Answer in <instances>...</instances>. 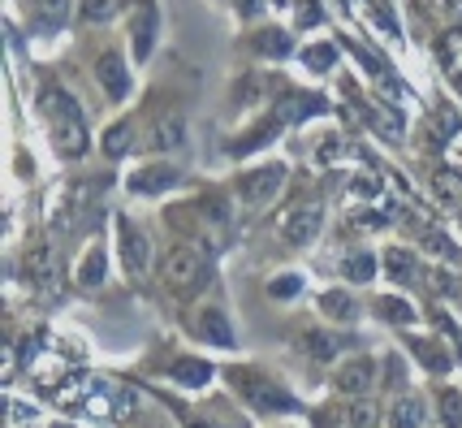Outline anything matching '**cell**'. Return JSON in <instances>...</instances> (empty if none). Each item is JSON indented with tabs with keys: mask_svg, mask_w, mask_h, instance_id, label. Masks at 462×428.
<instances>
[{
	"mask_svg": "<svg viewBox=\"0 0 462 428\" xmlns=\"http://www.w3.org/2000/svg\"><path fill=\"white\" fill-rule=\"evenodd\" d=\"M195 333H203L217 347H234V329L225 325V312H217V307H208L199 321H195Z\"/></svg>",
	"mask_w": 462,
	"mask_h": 428,
	"instance_id": "cell-11",
	"label": "cell"
},
{
	"mask_svg": "<svg viewBox=\"0 0 462 428\" xmlns=\"http://www.w3.org/2000/svg\"><path fill=\"white\" fill-rule=\"evenodd\" d=\"M423 398H415V394H406V398H398L393 403V411H389V428H423Z\"/></svg>",
	"mask_w": 462,
	"mask_h": 428,
	"instance_id": "cell-12",
	"label": "cell"
},
{
	"mask_svg": "<svg viewBox=\"0 0 462 428\" xmlns=\"http://www.w3.org/2000/svg\"><path fill=\"white\" fill-rule=\"evenodd\" d=\"M299 277H277V282H273V294H277V299H290V294H299Z\"/></svg>",
	"mask_w": 462,
	"mask_h": 428,
	"instance_id": "cell-28",
	"label": "cell"
},
{
	"mask_svg": "<svg viewBox=\"0 0 462 428\" xmlns=\"http://www.w3.org/2000/svg\"><path fill=\"white\" fill-rule=\"evenodd\" d=\"M208 277H212V260H208V251H203V247L181 243V247H173V251L164 256V285H169L173 294L199 290Z\"/></svg>",
	"mask_w": 462,
	"mask_h": 428,
	"instance_id": "cell-2",
	"label": "cell"
},
{
	"mask_svg": "<svg viewBox=\"0 0 462 428\" xmlns=\"http://www.w3.org/2000/svg\"><path fill=\"white\" fill-rule=\"evenodd\" d=\"M104 277V251L100 247H91L87 251V260H82V268H79V282L82 285H96Z\"/></svg>",
	"mask_w": 462,
	"mask_h": 428,
	"instance_id": "cell-20",
	"label": "cell"
},
{
	"mask_svg": "<svg viewBox=\"0 0 462 428\" xmlns=\"http://www.w3.org/2000/svg\"><path fill=\"white\" fill-rule=\"evenodd\" d=\"M441 424L462 428V394L458 389H441Z\"/></svg>",
	"mask_w": 462,
	"mask_h": 428,
	"instance_id": "cell-19",
	"label": "cell"
},
{
	"mask_svg": "<svg viewBox=\"0 0 462 428\" xmlns=\"http://www.w3.org/2000/svg\"><path fill=\"white\" fill-rule=\"evenodd\" d=\"M96 79L104 82V91H108L113 100H125V91H130V74H125L121 52H104L100 61H96Z\"/></svg>",
	"mask_w": 462,
	"mask_h": 428,
	"instance_id": "cell-7",
	"label": "cell"
},
{
	"mask_svg": "<svg viewBox=\"0 0 462 428\" xmlns=\"http://www.w3.org/2000/svg\"><path fill=\"white\" fill-rule=\"evenodd\" d=\"M173 182H178V169L152 164V169H139V173L130 178V191H139V195H161V191H169Z\"/></svg>",
	"mask_w": 462,
	"mask_h": 428,
	"instance_id": "cell-9",
	"label": "cell"
},
{
	"mask_svg": "<svg viewBox=\"0 0 462 428\" xmlns=\"http://www.w3.org/2000/svg\"><path fill=\"white\" fill-rule=\"evenodd\" d=\"M282 178H285V169L282 164H263V169H255V173H246L238 182V200L246 208H263L277 191H282Z\"/></svg>",
	"mask_w": 462,
	"mask_h": 428,
	"instance_id": "cell-4",
	"label": "cell"
},
{
	"mask_svg": "<svg viewBox=\"0 0 462 428\" xmlns=\"http://www.w3.org/2000/svg\"><path fill=\"white\" fill-rule=\"evenodd\" d=\"M320 307L328 312V316H342V321H350V316H355V303H350V294H337V290H333V294H324Z\"/></svg>",
	"mask_w": 462,
	"mask_h": 428,
	"instance_id": "cell-21",
	"label": "cell"
},
{
	"mask_svg": "<svg viewBox=\"0 0 462 428\" xmlns=\"http://www.w3.org/2000/svg\"><path fill=\"white\" fill-rule=\"evenodd\" d=\"M260 48H263V52H273V57H285V52H290V43H285L282 31H273V35H260Z\"/></svg>",
	"mask_w": 462,
	"mask_h": 428,
	"instance_id": "cell-27",
	"label": "cell"
},
{
	"mask_svg": "<svg viewBox=\"0 0 462 428\" xmlns=\"http://www.w3.org/2000/svg\"><path fill=\"white\" fill-rule=\"evenodd\" d=\"M199 428H221V424H199Z\"/></svg>",
	"mask_w": 462,
	"mask_h": 428,
	"instance_id": "cell-30",
	"label": "cell"
},
{
	"mask_svg": "<svg viewBox=\"0 0 462 428\" xmlns=\"http://www.w3.org/2000/svg\"><path fill=\"white\" fill-rule=\"evenodd\" d=\"M277 229H282V238L285 243H311L316 234H320V208L316 204H294V208H285L282 217H277Z\"/></svg>",
	"mask_w": 462,
	"mask_h": 428,
	"instance_id": "cell-3",
	"label": "cell"
},
{
	"mask_svg": "<svg viewBox=\"0 0 462 428\" xmlns=\"http://www.w3.org/2000/svg\"><path fill=\"white\" fill-rule=\"evenodd\" d=\"M389 273H393V282H406L415 273V260L406 251H389Z\"/></svg>",
	"mask_w": 462,
	"mask_h": 428,
	"instance_id": "cell-25",
	"label": "cell"
},
{
	"mask_svg": "<svg viewBox=\"0 0 462 428\" xmlns=\"http://www.w3.org/2000/svg\"><path fill=\"white\" fill-rule=\"evenodd\" d=\"M342 420H346V428H376V424H381V415H376V407H372V403H350Z\"/></svg>",
	"mask_w": 462,
	"mask_h": 428,
	"instance_id": "cell-18",
	"label": "cell"
},
{
	"mask_svg": "<svg viewBox=\"0 0 462 428\" xmlns=\"http://www.w3.org/2000/svg\"><path fill=\"white\" fill-rule=\"evenodd\" d=\"M26 5H31V18L40 22L43 31L65 26V0H26Z\"/></svg>",
	"mask_w": 462,
	"mask_h": 428,
	"instance_id": "cell-14",
	"label": "cell"
},
{
	"mask_svg": "<svg viewBox=\"0 0 462 428\" xmlns=\"http://www.w3.org/2000/svg\"><path fill=\"white\" fill-rule=\"evenodd\" d=\"M242 14H255V0H242Z\"/></svg>",
	"mask_w": 462,
	"mask_h": 428,
	"instance_id": "cell-29",
	"label": "cell"
},
{
	"mask_svg": "<svg viewBox=\"0 0 462 428\" xmlns=\"http://www.w3.org/2000/svg\"><path fill=\"white\" fill-rule=\"evenodd\" d=\"M441 52H445V65H449V74L462 82V35H449V40L441 43Z\"/></svg>",
	"mask_w": 462,
	"mask_h": 428,
	"instance_id": "cell-22",
	"label": "cell"
},
{
	"mask_svg": "<svg viewBox=\"0 0 462 428\" xmlns=\"http://www.w3.org/2000/svg\"><path fill=\"white\" fill-rule=\"evenodd\" d=\"M242 394H246V398H251L260 411H294V398H290V394H282L273 381H255V377H251Z\"/></svg>",
	"mask_w": 462,
	"mask_h": 428,
	"instance_id": "cell-8",
	"label": "cell"
},
{
	"mask_svg": "<svg viewBox=\"0 0 462 428\" xmlns=\"http://www.w3.org/2000/svg\"><path fill=\"white\" fill-rule=\"evenodd\" d=\"M372 381H376V364L372 359H346L342 368H337V389L342 394H350V398H359V394H367L372 389Z\"/></svg>",
	"mask_w": 462,
	"mask_h": 428,
	"instance_id": "cell-6",
	"label": "cell"
},
{
	"mask_svg": "<svg viewBox=\"0 0 462 428\" xmlns=\"http://www.w3.org/2000/svg\"><path fill=\"white\" fill-rule=\"evenodd\" d=\"M376 316H384L389 325H411L415 321V312H411V303L406 299H376Z\"/></svg>",
	"mask_w": 462,
	"mask_h": 428,
	"instance_id": "cell-16",
	"label": "cell"
},
{
	"mask_svg": "<svg viewBox=\"0 0 462 428\" xmlns=\"http://www.w3.org/2000/svg\"><path fill=\"white\" fill-rule=\"evenodd\" d=\"M113 9H117V0H82V18L87 22L113 18Z\"/></svg>",
	"mask_w": 462,
	"mask_h": 428,
	"instance_id": "cell-23",
	"label": "cell"
},
{
	"mask_svg": "<svg viewBox=\"0 0 462 428\" xmlns=\"http://www.w3.org/2000/svg\"><path fill=\"white\" fill-rule=\"evenodd\" d=\"M117 243H121V265H125V273H130V277H143L147 265H152V247L143 238V229L130 221H117Z\"/></svg>",
	"mask_w": 462,
	"mask_h": 428,
	"instance_id": "cell-5",
	"label": "cell"
},
{
	"mask_svg": "<svg viewBox=\"0 0 462 428\" xmlns=\"http://www.w3.org/2000/svg\"><path fill=\"white\" fill-rule=\"evenodd\" d=\"M40 113L43 126H48V139H52V152L60 161H79L87 152V122H82L74 96L60 91V87H48L40 96Z\"/></svg>",
	"mask_w": 462,
	"mask_h": 428,
	"instance_id": "cell-1",
	"label": "cell"
},
{
	"mask_svg": "<svg viewBox=\"0 0 462 428\" xmlns=\"http://www.w3.org/2000/svg\"><path fill=\"white\" fill-rule=\"evenodd\" d=\"M125 143H130V126H113V130L104 135V152H108V156H121Z\"/></svg>",
	"mask_w": 462,
	"mask_h": 428,
	"instance_id": "cell-24",
	"label": "cell"
},
{
	"mask_svg": "<svg viewBox=\"0 0 462 428\" xmlns=\"http://www.w3.org/2000/svg\"><path fill=\"white\" fill-rule=\"evenodd\" d=\"M342 273L350 282H372L376 277V260H372V251H355L350 260H342Z\"/></svg>",
	"mask_w": 462,
	"mask_h": 428,
	"instance_id": "cell-15",
	"label": "cell"
},
{
	"mask_svg": "<svg viewBox=\"0 0 462 428\" xmlns=\"http://www.w3.org/2000/svg\"><path fill=\"white\" fill-rule=\"evenodd\" d=\"M169 381H178L186 389H199L212 381V364H203L199 355H186V359H178V364L169 368Z\"/></svg>",
	"mask_w": 462,
	"mask_h": 428,
	"instance_id": "cell-10",
	"label": "cell"
},
{
	"mask_svg": "<svg viewBox=\"0 0 462 428\" xmlns=\"http://www.w3.org/2000/svg\"><path fill=\"white\" fill-rule=\"evenodd\" d=\"M333 57H337V48H333V43H324V48H311V52H307V65H311V70H328Z\"/></svg>",
	"mask_w": 462,
	"mask_h": 428,
	"instance_id": "cell-26",
	"label": "cell"
},
{
	"mask_svg": "<svg viewBox=\"0 0 462 428\" xmlns=\"http://www.w3.org/2000/svg\"><path fill=\"white\" fill-rule=\"evenodd\" d=\"M181 143V122L178 117H161L152 126V147H178Z\"/></svg>",
	"mask_w": 462,
	"mask_h": 428,
	"instance_id": "cell-17",
	"label": "cell"
},
{
	"mask_svg": "<svg viewBox=\"0 0 462 428\" xmlns=\"http://www.w3.org/2000/svg\"><path fill=\"white\" fill-rule=\"evenodd\" d=\"M152 43H156V9H152V5H143L139 18H134V52L147 57V52H152Z\"/></svg>",
	"mask_w": 462,
	"mask_h": 428,
	"instance_id": "cell-13",
	"label": "cell"
}]
</instances>
